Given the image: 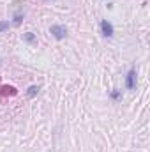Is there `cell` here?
Here are the masks:
<instances>
[{
	"label": "cell",
	"instance_id": "obj_1",
	"mask_svg": "<svg viewBox=\"0 0 150 152\" xmlns=\"http://www.w3.org/2000/svg\"><path fill=\"white\" fill-rule=\"evenodd\" d=\"M50 34L57 39V41H62V39L67 37V28L64 25H51L50 27Z\"/></svg>",
	"mask_w": 150,
	"mask_h": 152
},
{
	"label": "cell",
	"instance_id": "obj_2",
	"mask_svg": "<svg viewBox=\"0 0 150 152\" xmlns=\"http://www.w3.org/2000/svg\"><path fill=\"white\" fill-rule=\"evenodd\" d=\"M125 88L127 90H134L136 88V69L131 67L129 73L125 75Z\"/></svg>",
	"mask_w": 150,
	"mask_h": 152
},
{
	"label": "cell",
	"instance_id": "obj_3",
	"mask_svg": "<svg viewBox=\"0 0 150 152\" xmlns=\"http://www.w3.org/2000/svg\"><path fill=\"white\" fill-rule=\"evenodd\" d=\"M101 32H103L104 37H113L115 28H113V25L108 21V20H103V21H101Z\"/></svg>",
	"mask_w": 150,
	"mask_h": 152
},
{
	"label": "cell",
	"instance_id": "obj_4",
	"mask_svg": "<svg viewBox=\"0 0 150 152\" xmlns=\"http://www.w3.org/2000/svg\"><path fill=\"white\" fill-rule=\"evenodd\" d=\"M21 37H23L25 42H28V44H37V36H36L34 32H25Z\"/></svg>",
	"mask_w": 150,
	"mask_h": 152
},
{
	"label": "cell",
	"instance_id": "obj_5",
	"mask_svg": "<svg viewBox=\"0 0 150 152\" xmlns=\"http://www.w3.org/2000/svg\"><path fill=\"white\" fill-rule=\"evenodd\" d=\"M37 94H39V87L37 85H30V87L27 88V97H28V99L37 97Z\"/></svg>",
	"mask_w": 150,
	"mask_h": 152
},
{
	"label": "cell",
	"instance_id": "obj_6",
	"mask_svg": "<svg viewBox=\"0 0 150 152\" xmlns=\"http://www.w3.org/2000/svg\"><path fill=\"white\" fill-rule=\"evenodd\" d=\"M0 94L2 96H16V88L14 87H9V85H4L0 88Z\"/></svg>",
	"mask_w": 150,
	"mask_h": 152
},
{
	"label": "cell",
	"instance_id": "obj_7",
	"mask_svg": "<svg viewBox=\"0 0 150 152\" xmlns=\"http://www.w3.org/2000/svg\"><path fill=\"white\" fill-rule=\"evenodd\" d=\"M12 20H14V21H12V23H14V27H20V25H21V21L25 20V14L18 11V12H14V18H12Z\"/></svg>",
	"mask_w": 150,
	"mask_h": 152
},
{
	"label": "cell",
	"instance_id": "obj_8",
	"mask_svg": "<svg viewBox=\"0 0 150 152\" xmlns=\"http://www.w3.org/2000/svg\"><path fill=\"white\" fill-rule=\"evenodd\" d=\"M110 97H111L113 101H118V99L122 97V90H111V94H110Z\"/></svg>",
	"mask_w": 150,
	"mask_h": 152
},
{
	"label": "cell",
	"instance_id": "obj_9",
	"mask_svg": "<svg viewBox=\"0 0 150 152\" xmlns=\"http://www.w3.org/2000/svg\"><path fill=\"white\" fill-rule=\"evenodd\" d=\"M9 27H11V23L5 21V20H2V21H0V34L5 32V30H9Z\"/></svg>",
	"mask_w": 150,
	"mask_h": 152
},
{
	"label": "cell",
	"instance_id": "obj_10",
	"mask_svg": "<svg viewBox=\"0 0 150 152\" xmlns=\"http://www.w3.org/2000/svg\"><path fill=\"white\" fill-rule=\"evenodd\" d=\"M42 2H50V0H42Z\"/></svg>",
	"mask_w": 150,
	"mask_h": 152
}]
</instances>
